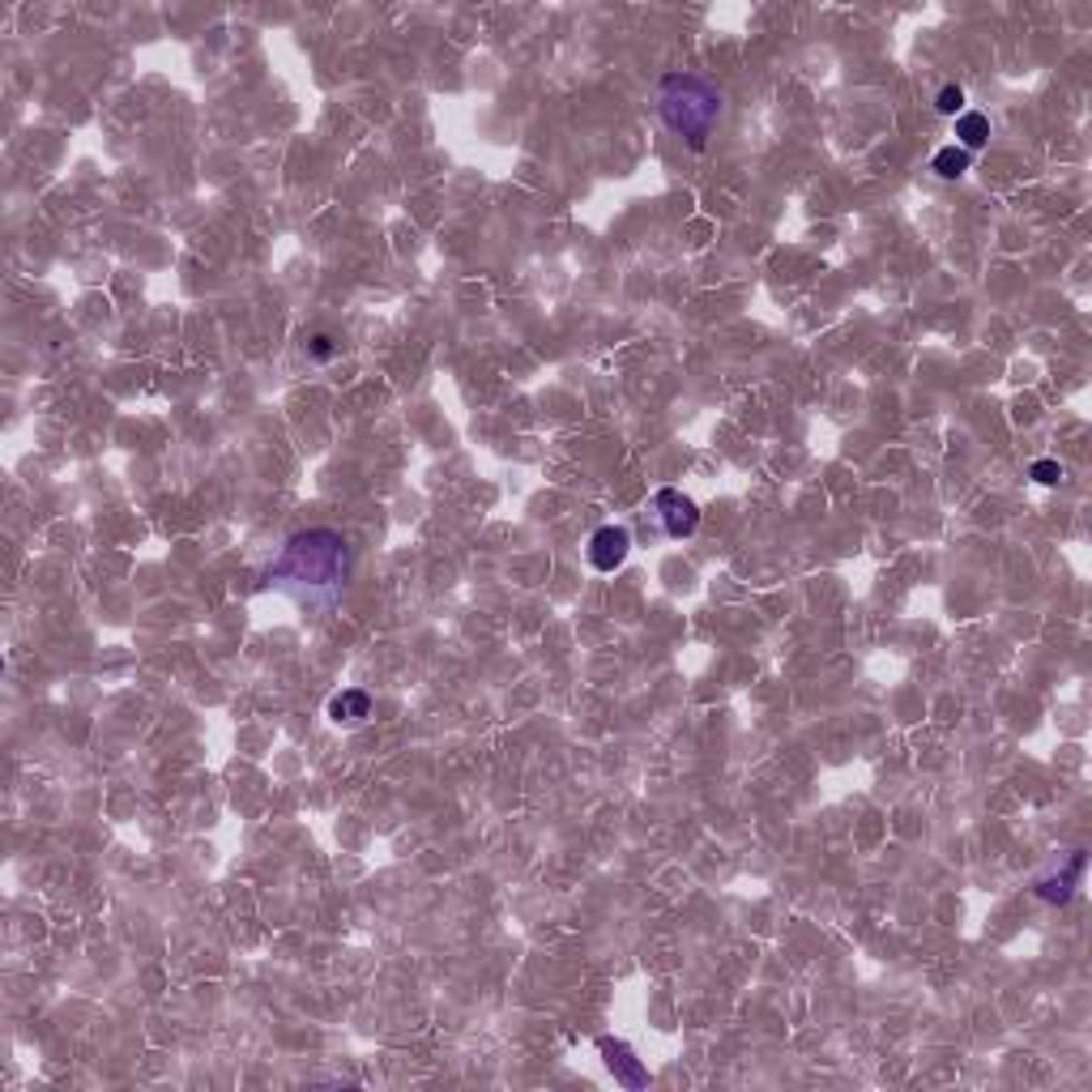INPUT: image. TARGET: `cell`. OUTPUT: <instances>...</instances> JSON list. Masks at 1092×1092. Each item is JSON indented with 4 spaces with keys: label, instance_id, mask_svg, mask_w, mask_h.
Segmentation results:
<instances>
[{
    "label": "cell",
    "instance_id": "1",
    "mask_svg": "<svg viewBox=\"0 0 1092 1092\" xmlns=\"http://www.w3.org/2000/svg\"><path fill=\"white\" fill-rule=\"evenodd\" d=\"M350 581V542L338 529H299L265 568V585L295 594L299 602H333Z\"/></svg>",
    "mask_w": 1092,
    "mask_h": 1092
},
{
    "label": "cell",
    "instance_id": "2",
    "mask_svg": "<svg viewBox=\"0 0 1092 1092\" xmlns=\"http://www.w3.org/2000/svg\"><path fill=\"white\" fill-rule=\"evenodd\" d=\"M721 111H725V99L721 90L700 77V73H665L657 81V116L661 124L687 146V150H704L713 129L721 124Z\"/></svg>",
    "mask_w": 1092,
    "mask_h": 1092
},
{
    "label": "cell",
    "instance_id": "3",
    "mask_svg": "<svg viewBox=\"0 0 1092 1092\" xmlns=\"http://www.w3.org/2000/svg\"><path fill=\"white\" fill-rule=\"evenodd\" d=\"M654 512L665 529V538H691L700 529V508L691 495L674 491V487H661L654 495Z\"/></svg>",
    "mask_w": 1092,
    "mask_h": 1092
},
{
    "label": "cell",
    "instance_id": "4",
    "mask_svg": "<svg viewBox=\"0 0 1092 1092\" xmlns=\"http://www.w3.org/2000/svg\"><path fill=\"white\" fill-rule=\"evenodd\" d=\"M598 1050H602V1059H607V1067H611V1076L624 1084V1089H649V1067L637 1059V1050L628 1046V1042H615V1037H602L598 1042Z\"/></svg>",
    "mask_w": 1092,
    "mask_h": 1092
},
{
    "label": "cell",
    "instance_id": "5",
    "mask_svg": "<svg viewBox=\"0 0 1092 1092\" xmlns=\"http://www.w3.org/2000/svg\"><path fill=\"white\" fill-rule=\"evenodd\" d=\"M632 551V534L624 525H602L594 538H589V564L598 572H615Z\"/></svg>",
    "mask_w": 1092,
    "mask_h": 1092
},
{
    "label": "cell",
    "instance_id": "6",
    "mask_svg": "<svg viewBox=\"0 0 1092 1092\" xmlns=\"http://www.w3.org/2000/svg\"><path fill=\"white\" fill-rule=\"evenodd\" d=\"M1084 867H1089V854L1084 850H1076L1072 858H1067V867L1059 874H1050V879H1037V900H1046V904H1067L1072 896H1076V887H1080V879H1084Z\"/></svg>",
    "mask_w": 1092,
    "mask_h": 1092
},
{
    "label": "cell",
    "instance_id": "7",
    "mask_svg": "<svg viewBox=\"0 0 1092 1092\" xmlns=\"http://www.w3.org/2000/svg\"><path fill=\"white\" fill-rule=\"evenodd\" d=\"M329 717L338 725H359L363 717H372V695L363 687H346V691H338L329 700Z\"/></svg>",
    "mask_w": 1092,
    "mask_h": 1092
},
{
    "label": "cell",
    "instance_id": "8",
    "mask_svg": "<svg viewBox=\"0 0 1092 1092\" xmlns=\"http://www.w3.org/2000/svg\"><path fill=\"white\" fill-rule=\"evenodd\" d=\"M956 137H960V141H956L960 150H969V154L982 150V146L990 141V116H986V111H960V116H956Z\"/></svg>",
    "mask_w": 1092,
    "mask_h": 1092
},
{
    "label": "cell",
    "instance_id": "9",
    "mask_svg": "<svg viewBox=\"0 0 1092 1092\" xmlns=\"http://www.w3.org/2000/svg\"><path fill=\"white\" fill-rule=\"evenodd\" d=\"M934 176H943V180H960L969 167H973V154L969 150H960V146H943L939 154H934Z\"/></svg>",
    "mask_w": 1092,
    "mask_h": 1092
},
{
    "label": "cell",
    "instance_id": "10",
    "mask_svg": "<svg viewBox=\"0 0 1092 1092\" xmlns=\"http://www.w3.org/2000/svg\"><path fill=\"white\" fill-rule=\"evenodd\" d=\"M934 107H939V116H960V111H964V90H960V86H943L939 99H934Z\"/></svg>",
    "mask_w": 1092,
    "mask_h": 1092
},
{
    "label": "cell",
    "instance_id": "11",
    "mask_svg": "<svg viewBox=\"0 0 1092 1092\" xmlns=\"http://www.w3.org/2000/svg\"><path fill=\"white\" fill-rule=\"evenodd\" d=\"M1029 474H1033L1042 487H1054V482L1063 478V465H1059V461H1050V457H1042V461H1033V469H1029Z\"/></svg>",
    "mask_w": 1092,
    "mask_h": 1092
},
{
    "label": "cell",
    "instance_id": "12",
    "mask_svg": "<svg viewBox=\"0 0 1092 1092\" xmlns=\"http://www.w3.org/2000/svg\"><path fill=\"white\" fill-rule=\"evenodd\" d=\"M308 355H312V359H333V355H338V346H333V338H329V333H316V338L308 342Z\"/></svg>",
    "mask_w": 1092,
    "mask_h": 1092
}]
</instances>
